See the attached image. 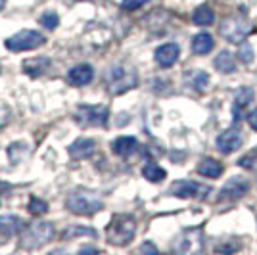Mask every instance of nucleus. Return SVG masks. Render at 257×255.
<instances>
[{
  "label": "nucleus",
  "mask_w": 257,
  "mask_h": 255,
  "mask_svg": "<svg viewBox=\"0 0 257 255\" xmlns=\"http://www.w3.org/2000/svg\"><path fill=\"white\" fill-rule=\"evenodd\" d=\"M184 81H186V85L190 86L192 90L202 92L205 86L209 85V75L205 73V71H202V69H192V71L186 73Z\"/></svg>",
  "instance_id": "19"
},
{
  "label": "nucleus",
  "mask_w": 257,
  "mask_h": 255,
  "mask_svg": "<svg viewBox=\"0 0 257 255\" xmlns=\"http://www.w3.org/2000/svg\"><path fill=\"white\" fill-rule=\"evenodd\" d=\"M4 6H6V0H0V10H2Z\"/></svg>",
  "instance_id": "33"
},
{
  "label": "nucleus",
  "mask_w": 257,
  "mask_h": 255,
  "mask_svg": "<svg viewBox=\"0 0 257 255\" xmlns=\"http://www.w3.org/2000/svg\"><path fill=\"white\" fill-rule=\"evenodd\" d=\"M247 188H249V184H247L246 179L232 177V179H230V181L226 182L225 186L221 188L219 202H236V200H240L242 196H246Z\"/></svg>",
  "instance_id": "10"
},
{
  "label": "nucleus",
  "mask_w": 257,
  "mask_h": 255,
  "mask_svg": "<svg viewBox=\"0 0 257 255\" xmlns=\"http://www.w3.org/2000/svg\"><path fill=\"white\" fill-rule=\"evenodd\" d=\"M215 67H217V71H221V73H232L236 69L234 56L228 52V50H223V52L215 58Z\"/></svg>",
  "instance_id": "21"
},
{
  "label": "nucleus",
  "mask_w": 257,
  "mask_h": 255,
  "mask_svg": "<svg viewBox=\"0 0 257 255\" xmlns=\"http://www.w3.org/2000/svg\"><path fill=\"white\" fill-rule=\"evenodd\" d=\"M173 249L179 251V253H200L204 249V232L200 228H188V230H182L175 244Z\"/></svg>",
  "instance_id": "8"
},
{
  "label": "nucleus",
  "mask_w": 257,
  "mask_h": 255,
  "mask_svg": "<svg viewBox=\"0 0 257 255\" xmlns=\"http://www.w3.org/2000/svg\"><path fill=\"white\" fill-rule=\"evenodd\" d=\"M54 236V224L52 223H31L25 224L22 230V240L20 244L25 249H39L46 245Z\"/></svg>",
  "instance_id": "4"
},
{
  "label": "nucleus",
  "mask_w": 257,
  "mask_h": 255,
  "mask_svg": "<svg viewBox=\"0 0 257 255\" xmlns=\"http://www.w3.org/2000/svg\"><path fill=\"white\" fill-rule=\"evenodd\" d=\"M44 43H46V39H44L43 33L23 29V31L8 37L4 41V46L12 52H27V50H35V48L43 46Z\"/></svg>",
  "instance_id": "6"
},
{
  "label": "nucleus",
  "mask_w": 257,
  "mask_h": 255,
  "mask_svg": "<svg viewBox=\"0 0 257 255\" xmlns=\"http://www.w3.org/2000/svg\"><path fill=\"white\" fill-rule=\"evenodd\" d=\"M139 148V140L135 139V137H119L111 142V150H113V154H117L121 158H127L131 154H135Z\"/></svg>",
  "instance_id": "17"
},
{
  "label": "nucleus",
  "mask_w": 257,
  "mask_h": 255,
  "mask_svg": "<svg viewBox=\"0 0 257 255\" xmlns=\"http://www.w3.org/2000/svg\"><path fill=\"white\" fill-rule=\"evenodd\" d=\"M251 98H253V92H251V88H247V86H244V88H240V92L236 94L234 98V113L240 109H244V107L251 102Z\"/></svg>",
  "instance_id": "25"
},
{
  "label": "nucleus",
  "mask_w": 257,
  "mask_h": 255,
  "mask_svg": "<svg viewBox=\"0 0 257 255\" xmlns=\"http://www.w3.org/2000/svg\"><path fill=\"white\" fill-rule=\"evenodd\" d=\"M238 165L244 167V169L255 171L257 169V148L251 150V152H247L246 156H242L240 161H238Z\"/></svg>",
  "instance_id": "27"
},
{
  "label": "nucleus",
  "mask_w": 257,
  "mask_h": 255,
  "mask_svg": "<svg viewBox=\"0 0 257 255\" xmlns=\"http://www.w3.org/2000/svg\"><path fill=\"white\" fill-rule=\"evenodd\" d=\"M27 209H29L33 215H44V213L48 211V203L44 202V200H39V198H31Z\"/></svg>",
  "instance_id": "28"
},
{
  "label": "nucleus",
  "mask_w": 257,
  "mask_h": 255,
  "mask_svg": "<svg viewBox=\"0 0 257 255\" xmlns=\"http://www.w3.org/2000/svg\"><path fill=\"white\" fill-rule=\"evenodd\" d=\"M142 175H144V179H148L150 182H161L165 177H167L165 169H161L160 165H158V163H154V161H148V163L144 165Z\"/></svg>",
  "instance_id": "23"
},
{
  "label": "nucleus",
  "mask_w": 257,
  "mask_h": 255,
  "mask_svg": "<svg viewBox=\"0 0 257 255\" xmlns=\"http://www.w3.org/2000/svg\"><path fill=\"white\" fill-rule=\"evenodd\" d=\"M137 234V223L131 215H115L106 228V238L111 245H127Z\"/></svg>",
  "instance_id": "3"
},
{
  "label": "nucleus",
  "mask_w": 257,
  "mask_h": 255,
  "mask_svg": "<svg viewBox=\"0 0 257 255\" xmlns=\"http://www.w3.org/2000/svg\"><path fill=\"white\" fill-rule=\"evenodd\" d=\"M23 221L16 215H2L0 217V245L6 244L10 238L18 236L23 230Z\"/></svg>",
  "instance_id": "12"
},
{
  "label": "nucleus",
  "mask_w": 257,
  "mask_h": 255,
  "mask_svg": "<svg viewBox=\"0 0 257 255\" xmlns=\"http://www.w3.org/2000/svg\"><path fill=\"white\" fill-rule=\"evenodd\" d=\"M75 236H90V238H96V230H92V228H88V226L71 224V226H67L64 232H62V240H73Z\"/></svg>",
  "instance_id": "24"
},
{
  "label": "nucleus",
  "mask_w": 257,
  "mask_h": 255,
  "mask_svg": "<svg viewBox=\"0 0 257 255\" xmlns=\"http://www.w3.org/2000/svg\"><path fill=\"white\" fill-rule=\"evenodd\" d=\"M192 20H194L196 25L205 27V25H211V23L215 22V14L209 6H200V8H196V10H194Z\"/></svg>",
  "instance_id": "22"
},
{
  "label": "nucleus",
  "mask_w": 257,
  "mask_h": 255,
  "mask_svg": "<svg viewBox=\"0 0 257 255\" xmlns=\"http://www.w3.org/2000/svg\"><path fill=\"white\" fill-rule=\"evenodd\" d=\"M251 31V23L247 20L246 14H236L226 18L221 25V35L225 37L228 43H242Z\"/></svg>",
  "instance_id": "7"
},
{
  "label": "nucleus",
  "mask_w": 257,
  "mask_h": 255,
  "mask_svg": "<svg viewBox=\"0 0 257 255\" xmlns=\"http://www.w3.org/2000/svg\"><path fill=\"white\" fill-rule=\"evenodd\" d=\"M213 46H215V41L209 33H198L192 39V50H194V54H198V56L209 54L213 50Z\"/></svg>",
  "instance_id": "18"
},
{
  "label": "nucleus",
  "mask_w": 257,
  "mask_h": 255,
  "mask_svg": "<svg viewBox=\"0 0 257 255\" xmlns=\"http://www.w3.org/2000/svg\"><path fill=\"white\" fill-rule=\"evenodd\" d=\"M198 173L202 175V177H209V179H217V177H221V173H223V165L219 163L217 160H202L200 161V165H198Z\"/></svg>",
  "instance_id": "20"
},
{
  "label": "nucleus",
  "mask_w": 257,
  "mask_h": 255,
  "mask_svg": "<svg viewBox=\"0 0 257 255\" xmlns=\"http://www.w3.org/2000/svg\"><path fill=\"white\" fill-rule=\"evenodd\" d=\"M179 54H181L179 44H175V43L161 44L160 48L156 50V62H158V65H161V67H171V65L179 60Z\"/></svg>",
  "instance_id": "14"
},
{
  "label": "nucleus",
  "mask_w": 257,
  "mask_h": 255,
  "mask_svg": "<svg viewBox=\"0 0 257 255\" xmlns=\"http://www.w3.org/2000/svg\"><path fill=\"white\" fill-rule=\"evenodd\" d=\"M146 2H150V0H123L121 2V8L125 12H133V10H139L140 6H144Z\"/></svg>",
  "instance_id": "30"
},
{
  "label": "nucleus",
  "mask_w": 257,
  "mask_h": 255,
  "mask_svg": "<svg viewBox=\"0 0 257 255\" xmlns=\"http://www.w3.org/2000/svg\"><path fill=\"white\" fill-rule=\"evenodd\" d=\"M242 142H244L242 131L232 127L217 137V148H219L221 154H232V152H236V150L242 146Z\"/></svg>",
  "instance_id": "11"
},
{
  "label": "nucleus",
  "mask_w": 257,
  "mask_h": 255,
  "mask_svg": "<svg viewBox=\"0 0 257 255\" xmlns=\"http://www.w3.org/2000/svg\"><path fill=\"white\" fill-rule=\"evenodd\" d=\"M238 58H240V62H244V64H251V60H253V50H251V46H249L246 41L240 43Z\"/></svg>",
  "instance_id": "29"
},
{
  "label": "nucleus",
  "mask_w": 257,
  "mask_h": 255,
  "mask_svg": "<svg viewBox=\"0 0 257 255\" xmlns=\"http://www.w3.org/2000/svg\"><path fill=\"white\" fill-rule=\"evenodd\" d=\"M65 207L71 213H75V215H94V213L104 209V200L94 190L77 188V190L67 194Z\"/></svg>",
  "instance_id": "2"
},
{
  "label": "nucleus",
  "mask_w": 257,
  "mask_h": 255,
  "mask_svg": "<svg viewBox=\"0 0 257 255\" xmlns=\"http://www.w3.org/2000/svg\"><path fill=\"white\" fill-rule=\"evenodd\" d=\"M73 119L79 127L88 129V127H106L107 119H109V111L106 106H81L75 107Z\"/></svg>",
  "instance_id": "5"
},
{
  "label": "nucleus",
  "mask_w": 257,
  "mask_h": 255,
  "mask_svg": "<svg viewBox=\"0 0 257 255\" xmlns=\"http://www.w3.org/2000/svg\"><path fill=\"white\" fill-rule=\"evenodd\" d=\"M247 123H249V127L257 131V107L253 109V111L247 113Z\"/></svg>",
  "instance_id": "31"
},
{
  "label": "nucleus",
  "mask_w": 257,
  "mask_h": 255,
  "mask_svg": "<svg viewBox=\"0 0 257 255\" xmlns=\"http://www.w3.org/2000/svg\"><path fill=\"white\" fill-rule=\"evenodd\" d=\"M140 251H142V253H146V251H150V253H158V247H156V245H152V244H142L140 245Z\"/></svg>",
  "instance_id": "32"
},
{
  "label": "nucleus",
  "mask_w": 257,
  "mask_h": 255,
  "mask_svg": "<svg viewBox=\"0 0 257 255\" xmlns=\"http://www.w3.org/2000/svg\"><path fill=\"white\" fill-rule=\"evenodd\" d=\"M92 77H94L92 65L81 64V65H75L73 69H69L65 81H67V85H71V86H83V85H88V83L92 81Z\"/></svg>",
  "instance_id": "13"
},
{
  "label": "nucleus",
  "mask_w": 257,
  "mask_h": 255,
  "mask_svg": "<svg viewBox=\"0 0 257 255\" xmlns=\"http://www.w3.org/2000/svg\"><path fill=\"white\" fill-rule=\"evenodd\" d=\"M52 65V60L46 56H37V58H29L22 64V69L29 77H41L44 71H48V67Z\"/></svg>",
  "instance_id": "15"
},
{
  "label": "nucleus",
  "mask_w": 257,
  "mask_h": 255,
  "mask_svg": "<svg viewBox=\"0 0 257 255\" xmlns=\"http://www.w3.org/2000/svg\"><path fill=\"white\" fill-rule=\"evenodd\" d=\"M41 25H44L46 29H50V31H54L58 25H60V18H58V14L52 10H48V12H44L43 16H41Z\"/></svg>",
  "instance_id": "26"
},
{
  "label": "nucleus",
  "mask_w": 257,
  "mask_h": 255,
  "mask_svg": "<svg viewBox=\"0 0 257 255\" xmlns=\"http://www.w3.org/2000/svg\"><path fill=\"white\" fill-rule=\"evenodd\" d=\"M94 150H96V142L92 139H77L69 146V156L73 160H86L94 154Z\"/></svg>",
  "instance_id": "16"
},
{
  "label": "nucleus",
  "mask_w": 257,
  "mask_h": 255,
  "mask_svg": "<svg viewBox=\"0 0 257 255\" xmlns=\"http://www.w3.org/2000/svg\"><path fill=\"white\" fill-rule=\"evenodd\" d=\"M169 194H171V196H177V198L205 200V198L211 194V186L202 184V182H194V181H177L171 184Z\"/></svg>",
  "instance_id": "9"
},
{
  "label": "nucleus",
  "mask_w": 257,
  "mask_h": 255,
  "mask_svg": "<svg viewBox=\"0 0 257 255\" xmlns=\"http://www.w3.org/2000/svg\"><path fill=\"white\" fill-rule=\"evenodd\" d=\"M104 81H106L107 92L111 96H119L139 85V73L133 65L117 64L107 69Z\"/></svg>",
  "instance_id": "1"
}]
</instances>
